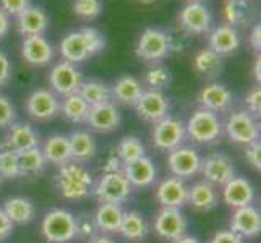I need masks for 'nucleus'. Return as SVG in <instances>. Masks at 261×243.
<instances>
[{
    "mask_svg": "<svg viewBox=\"0 0 261 243\" xmlns=\"http://www.w3.org/2000/svg\"><path fill=\"white\" fill-rule=\"evenodd\" d=\"M106 46L104 36L96 28H82L78 31L68 33L64 39L60 41V56L65 62L70 64H78L96 53L102 52Z\"/></svg>",
    "mask_w": 261,
    "mask_h": 243,
    "instance_id": "1",
    "label": "nucleus"
},
{
    "mask_svg": "<svg viewBox=\"0 0 261 243\" xmlns=\"http://www.w3.org/2000/svg\"><path fill=\"white\" fill-rule=\"evenodd\" d=\"M56 186L62 198L68 201H80L93 193L94 180L88 169L71 160L59 167Z\"/></svg>",
    "mask_w": 261,
    "mask_h": 243,
    "instance_id": "2",
    "label": "nucleus"
},
{
    "mask_svg": "<svg viewBox=\"0 0 261 243\" xmlns=\"http://www.w3.org/2000/svg\"><path fill=\"white\" fill-rule=\"evenodd\" d=\"M41 233L49 243H70L76 238V218L67 209H52L42 218Z\"/></svg>",
    "mask_w": 261,
    "mask_h": 243,
    "instance_id": "3",
    "label": "nucleus"
},
{
    "mask_svg": "<svg viewBox=\"0 0 261 243\" xmlns=\"http://www.w3.org/2000/svg\"><path fill=\"white\" fill-rule=\"evenodd\" d=\"M185 133L198 145H211L222 137V122L218 114L206 109H198L187 120Z\"/></svg>",
    "mask_w": 261,
    "mask_h": 243,
    "instance_id": "4",
    "label": "nucleus"
},
{
    "mask_svg": "<svg viewBox=\"0 0 261 243\" xmlns=\"http://www.w3.org/2000/svg\"><path fill=\"white\" fill-rule=\"evenodd\" d=\"M93 193L99 203L123 204L132 196L133 186L125 177L123 170H120V172L102 174V177L93 186Z\"/></svg>",
    "mask_w": 261,
    "mask_h": 243,
    "instance_id": "5",
    "label": "nucleus"
},
{
    "mask_svg": "<svg viewBox=\"0 0 261 243\" xmlns=\"http://www.w3.org/2000/svg\"><path fill=\"white\" fill-rule=\"evenodd\" d=\"M185 138H187L185 123L172 115H167L159 122H156L151 131L152 146L164 152H170L180 146H184Z\"/></svg>",
    "mask_w": 261,
    "mask_h": 243,
    "instance_id": "6",
    "label": "nucleus"
},
{
    "mask_svg": "<svg viewBox=\"0 0 261 243\" xmlns=\"http://www.w3.org/2000/svg\"><path fill=\"white\" fill-rule=\"evenodd\" d=\"M172 38L159 28H146L138 38L135 53L146 62H159L172 50Z\"/></svg>",
    "mask_w": 261,
    "mask_h": 243,
    "instance_id": "7",
    "label": "nucleus"
},
{
    "mask_svg": "<svg viewBox=\"0 0 261 243\" xmlns=\"http://www.w3.org/2000/svg\"><path fill=\"white\" fill-rule=\"evenodd\" d=\"M222 133L236 145H250L259 140V127L255 117L247 111H236L229 114L226 122L222 123Z\"/></svg>",
    "mask_w": 261,
    "mask_h": 243,
    "instance_id": "8",
    "label": "nucleus"
},
{
    "mask_svg": "<svg viewBox=\"0 0 261 243\" xmlns=\"http://www.w3.org/2000/svg\"><path fill=\"white\" fill-rule=\"evenodd\" d=\"M188 221L185 214L180 209L174 208H161L152 221V230L154 233L166 241H175L187 235Z\"/></svg>",
    "mask_w": 261,
    "mask_h": 243,
    "instance_id": "9",
    "label": "nucleus"
},
{
    "mask_svg": "<svg viewBox=\"0 0 261 243\" xmlns=\"http://www.w3.org/2000/svg\"><path fill=\"white\" fill-rule=\"evenodd\" d=\"M200 172L204 177V182L213 186H224L229 180L236 177V167L232 159L224 152H213V154L201 159Z\"/></svg>",
    "mask_w": 261,
    "mask_h": 243,
    "instance_id": "10",
    "label": "nucleus"
},
{
    "mask_svg": "<svg viewBox=\"0 0 261 243\" xmlns=\"http://www.w3.org/2000/svg\"><path fill=\"white\" fill-rule=\"evenodd\" d=\"M49 83L54 93L67 97L70 94L78 93L80 86L83 83V78L73 64L62 60L52 67L49 75Z\"/></svg>",
    "mask_w": 261,
    "mask_h": 243,
    "instance_id": "11",
    "label": "nucleus"
},
{
    "mask_svg": "<svg viewBox=\"0 0 261 243\" xmlns=\"http://www.w3.org/2000/svg\"><path fill=\"white\" fill-rule=\"evenodd\" d=\"M26 114L38 122H47L60 114V101L50 89H36L26 99Z\"/></svg>",
    "mask_w": 261,
    "mask_h": 243,
    "instance_id": "12",
    "label": "nucleus"
},
{
    "mask_svg": "<svg viewBox=\"0 0 261 243\" xmlns=\"http://www.w3.org/2000/svg\"><path fill=\"white\" fill-rule=\"evenodd\" d=\"M167 166L174 177H178L182 180L192 178L200 172L201 156L198 154V151L193 148L180 146V148L169 152Z\"/></svg>",
    "mask_w": 261,
    "mask_h": 243,
    "instance_id": "13",
    "label": "nucleus"
},
{
    "mask_svg": "<svg viewBox=\"0 0 261 243\" xmlns=\"http://www.w3.org/2000/svg\"><path fill=\"white\" fill-rule=\"evenodd\" d=\"M180 28L188 34L208 33L213 23L211 12L201 2H188L178 15Z\"/></svg>",
    "mask_w": 261,
    "mask_h": 243,
    "instance_id": "14",
    "label": "nucleus"
},
{
    "mask_svg": "<svg viewBox=\"0 0 261 243\" xmlns=\"http://www.w3.org/2000/svg\"><path fill=\"white\" fill-rule=\"evenodd\" d=\"M39 146V134L30 123L13 122L8 127V133L0 145V149H8L13 152H23L26 149L38 148Z\"/></svg>",
    "mask_w": 261,
    "mask_h": 243,
    "instance_id": "15",
    "label": "nucleus"
},
{
    "mask_svg": "<svg viewBox=\"0 0 261 243\" xmlns=\"http://www.w3.org/2000/svg\"><path fill=\"white\" fill-rule=\"evenodd\" d=\"M137 111L138 117L146 122H151L154 125L161 119L169 115V101L167 97L156 89H149V91H143L138 102L133 105Z\"/></svg>",
    "mask_w": 261,
    "mask_h": 243,
    "instance_id": "16",
    "label": "nucleus"
},
{
    "mask_svg": "<svg viewBox=\"0 0 261 243\" xmlns=\"http://www.w3.org/2000/svg\"><path fill=\"white\" fill-rule=\"evenodd\" d=\"M120 122L122 114L112 101L89 107V114L86 117L88 127L97 133H111L120 127Z\"/></svg>",
    "mask_w": 261,
    "mask_h": 243,
    "instance_id": "17",
    "label": "nucleus"
},
{
    "mask_svg": "<svg viewBox=\"0 0 261 243\" xmlns=\"http://www.w3.org/2000/svg\"><path fill=\"white\" fill-rule=\"evenodd\" d=\"M188 186L182 178L178 177H167L161 180L156 186V200L163 208H174L180 209L187 204Z\"/></svg>",
    "mask_w": 261,
    "mask_h": 243,
    "instance_id": "18",
    "label": "nucleus"
},
{
    "mask_svg": "<svg viewBox=\"0 0 261 243\" xmlns=\"http://www.w3.org/2000/svg\"><path fill=\"white\" fill-rule=\"evenodd\" d=\"M222 201L226 203L229 208H244V206H250L255 201V186L251 185L250 180L244 177H233L232 180L222 186Z\"/></svg>",
    "mask_w": 261,
    "mask_h": 243,
    "instance_id": "19",
    "label": "nucleus"
},
{
    "mask_svg": "<svg viewBox=\"0 0 261 243\" xmlns=\"http://www.w3.org/2000/svg\"><path fill=\"white\" fill-rule=\"evenodd\" d=\"M21 56L33 67H46L54 60L56 52L44 36H26L21 42Z\"/></svg>",
    "mask_w": 261,
    "mask_h": 243,
    "instance_id": "20",
    "label": "nucleus"
},
{
    "mask_svg": "<svg viewBox=\"0 0 261 243\" xmlns=\"http://www.w3.org/2000/svg\"><path fill=\"white\" fill-rule=\"evenodd\" d=\"M242 238H253L261 232V215L255 206L237 208L230 215V229Z\"/></svg>",
    "mask_w": 261,
    "mask_h": 243,
    "instance_id": "21",
    "label": "nucleus"
},
{
    "mask_svg": "<svg viewBox=\"0 0 261 243\" xmlns=\"http://www.w3.org/2000/svg\"><path fill=\"white\" fill-rule=\"evenodd\" d=\"M122 170L133 188H149L158 180L156 164L146 156L132 162V164L123 166Z\"/></svg>",
    "mask_w": 261,
    "mask_h": 243,
    "instance_id": "22",
    "label": "nucleus"
},
{
    "mask_svg": "<svg viewBox=\"0 0 261 243\" xmlns=\"http://www.w3.org/2000/svg\"><path fill=\"white\" fill-rule=\"evenodd\" d=\"M49 15L41 7H28L16 16V30L26 36H42L49 28Z\"/></svg>",
    "mask_w": 261,
    "mask_h": 243,
    "instance_id": "23",
    "label": "nucleus"
},
{
    "mask_svg": "<svg viewBox=\"0 0 261 243\" xmlns=\"http://www.w3.org/2000/svg\"><path fill=\"white\" fill-rule=\"evenodd\" d=\"M198 101L201 104V109H206L214 114L226 112L232 105V93L224 85L211 83L206 85L200 91Z\"/></svg>",
    "mask_w": 261,
    "mask_h": 243,
    "instance_id": "24",
    "label": "nucleus"
},
{
    "mask_svg": "<svg viewBox=\"0 0 261 243\" xmlns=\"http://www.w3.org/2000/svg\"><path fill=\"white\" fill-rule=\"evenodd\" d=\"M240 46V36L236 28L229 24H219L210 33V49L219 57L229 56Z\"/></svg>",
    "mask_w": 261,
    "mask_h": 243,
    "instance_id": "25",
    "label": "nucleus"
},
{
    "mask_svg": "<svg viewBox=\"0 0 261 243\" xmlns=\"http://www.w3.org/2000/svg\"><path fill=\"white\" fill-rule=\"evenodd\" d=\"M187 203L196 211H211L214 209L219 203V193L208 182H198L193 186H188V196Z\"/></svg>",
    "mask_w": 261,
    "mask_h": 243,
    "instance_id": "26",
    "label": "nucleus"
},
{
    "mask_svg": "<svg viewBox=\"0 0 261 243\" xmlns=\"http://www.w3.org/2000/svg\"><path fill=\"white\" fill-rule=\"evenodd\" d=\"M4 212L8 215V219L13 222V226H26L34 221L36 218V206L24 196H13L8 198L4 203Z\"/></svg>",
    "mask_w": 261,
    "mask_h": 243,
    "instance_id": "27",
    "label": "nucleus"
},
{
    "mask_svg": "<svg viewBox=\"0 0 261 243\" xmlns=\"http://www.w3.org/2000/svg\"><path fill=\"white\" fill-rule=\"evenodd\" d=\"M123 214L125 211L122 204L101 203L97 206L93 218L97 226V230H101L102 233H119Z\"/></svg>",
    "mask_w": 261,
    "mask_h": 243,
    "instance_id": "28",
    "label": "nucleus"
},
{
    "mask_svg": "<svg viewBox=\"0 0 261 243\" xmlns=\"http://www.w3.org/2000/svg\"><path fill=\"white\" fill-rule=\"evenodd\" d=\"M41 149L47 164L60 167L67 162H71L70 141L68 137H64V134H52L44 141V146Z\"/></svg>",
    "mask_w": 261,
    "mask_h": 243,
    "instance_id": "29",
    "label": "nucleus"
},
{
    "mask_svg": "<svg viewBox=\"0 0 261 243\" xmlns=\"http://www.w3.org/2000/svg\"><path fill=\"white\" fill-rule=\"evenodd\" d=\"M70 149H71V160L78 164L91 160L97 154V143L94 137L88 131H73L68 137Z\"/></svg>",
    "mask_w": 261,
    "mask_h": 243,
    "instance_id": "30",
    "label": "nucleus"
},
{
    "mask_svg": "<svg viewBox=\"0 0 261 243\" xmlns=\"http://www.w3.org/2000/svg\"><path fill=\"white\" fill-rule=\"evenodd\" d=\"M143 85L140 81L130 76V75H123L115 81L114 86L111 88V94L112 99H115L117 102L125 104V105H135L138 102V99L143 94Z\"/></svg>",
    "mask_w": 261,
    "mask_h": 243,
    "instance_id": "31",
    "label": "nucleus"
},
{
    "mask_svg": "<svg viewBox=\"0 0 261 243\" xmlns=\"http://www.w3.org/2000/svg\"><path fill=\"white\" fill-rule=\"evenodd\" d=\"M119 233L132 243H140L143 241L149 233V226L146 219L137 211H128L123 214V219L120 224Z\"/></svg>",
    "mask_w": 261,
    "mask_h": 243,
    "instance_id": "32",
    "label": "nucleus"
},
{
    "mask_svg": "<svg viewBox=\"0 0 261 243\" xmlns=\"http://www.w3.org/2000/svg\"><path fill=\"white\" fill-rule=\"evenodd\" d=\"M78 94L85 99V102L89 107H94V105L112 101L111 88L106 83H102V81H97V79L83 81L82 86H80V89H78Z\"/></svg>",
    "mask_w": 261,
    "mask_h": 243,
    "instance_id": "33",
    "label": "nucleus"
},
{
    "mask_svg": "<svg viewBox=\"0 0 261 243\" xmlns=\"http://www.w3.org/2000/svg\"><path fill=\"white\" fill-rule=\"evenodd\" d=\"M18 162H20V172L21 177H36L44 172L47 166V160L42 154V149L31 148L23 152H18Z\"/></svg>",
    "mask_w": 261,
    "mask_h": 243,
    "instance_id": "34",
    "label": "nucleus"
},
{
    "mask_svg": "<svg viewBox=\"0 0 261 243\" xmlns=\"http://www.w3.org/2000/svg\"><path fill=\"white\" fill-rule=\"evenodd\" d=\"M60 114L70 122L82 123L86 122V117L89 114V105L85 102V99L82 96L75 93L64 97V101L60 102Z\"/></svg>",
    "mask_w": 261,
    "mask_h": 243,
    "instance_id": "35",
    "label": "nucleus"
},
{
    "mask_svg": "<svg viewBox=\"0 0 261 243\" xmlns=\"http://www.w3.org/2000/svg\"><path fill=\"white\" fill-rule=\"evenodd\" d=\"M115 154L122 160L123 166H127L141 157H145V145H143L138 137L128 134V137H123L119 141V145L115 148Z\"/></svg>",
    "mask_w": 261,
    "mask_h": 243,
    "instance_id": "36",
    "label": "nucleus"
},
{
    "mask_svg": "<svg viewBox=\"0 0 261 243\" xmlns=\"http://www.w3.org/2000/svg\"><path fill=\"white\" fill-rule=\"evenodd\" d=\"M221 67H222L221 57L211 49H203L200 52H196V56L193 59V68L204 76H214L221 70Z\"/></svg>",
    "mask_w": 261,
    "mask_h": 243,
    "instance_id": "37",
    "label": "nucleus"
},
{
    "mask_svg": "<svg viewBox=\"0 0 261 243\" xmlns=\"http://www.w3.org/2000/svg\"><path fill=\"white\" fill-rule=\"evenodd\" d=\"M224 16L232 28L247 24L250 20V7L245 0H227L224 5Z\"/></svg>",
    "mask_w": 261,
    "mask_h": 243,
    "instance_id": "38",
    "label": "nucleus"
},
{
    "mask_svg": "<svg viewBox=\"0 0 261 243\" xmlns=\"http://www.w3.org/2000/svg\"><path fill=\"white\" fill-rule=\"evenodd\" d=\"M0 175L4 180H15L21 177L18 154L8 149H0Z\"/></svg>",
    "mask_w": 261,
    "mask_h": 243,
    "instance_id": "39",
    "label": "nucleus"
},
{
    "mask_svg": "<svg viewBox=\"0 0 261 243\" xmlns=\"http://www.w3.org/2000/svg\"><path fill=\"white\" fill-rule=\"evenodd\" d=\"M170 79H172L170 71L166 67H161V65L149 68L146 71V75H145L146 85L151 89H156V91H161V89L167 88L170 85Z\"/></svg>",
    "mask_w": 261,
    "mask_h": 243,
    "instance_id": "40",
    "label": "nucleus"
},
{
    "mask_svg": "<svg viewBox=\"0 0 261 243\" xmlns=\"http://www.w3.org/2000/svg\"><path fill=\"white\" fill-rule=\"evenodd\" d=\"M73 12L85 20H94L102 13V2L101 0H75Z\"/></svg>",
    "mask_w": 261,
    "mask_h": 243,
    "instance_id": "41",
    "label": "nucleus"
},
{
    "mask_svg": "<svg viewBox=\"0 0 261 243\" xmlns=\"http://www.w3.org/2000/svg\"><path fill=\"white\" fill-rule=\"evenodd\" d=\"M97 232L99 230H97V226H96L93 215L83 214V215H80V218H76V237L89 240L94 235H97Z\"/></svg>",
    "mask_w": 261,
    "mask_h": 243,
    "instance_id": "42",
    "label": "nucleus"
},
{
    "mask_svg": "<svg viewBox=\"0 0 261 243\" xmlns=\"http://www.w3.org/2000/svg\"><path fill=\"white\" fill-rule=\"evenodd\" d=\"M16 111L7 97L0 96V128H7L15 122Z\"/></svg>",
    "mask_w": 261,
    "mask_h": 243,
    "instance_id": "43",
    "label": "nucleus"
},
{
    "mask_svg": "<svg viewBox=\"0 0 261 243\" xmlns=\"http://www.w3.org/2000/svg\"><path fill=\"white\" fill-rule=\"evenodd\" d=\"M245 105L247 112L251 115H258L261 112V89L258 86L251 88L245 96Z\"/></svg>",
    "mask_w": 261,
    "mask_h": 243,
    "instance_id": "44",
    "label": "nucleus"
},
{
    "mask_svg": "<svg viewBox=\"0 0 261 243\" xmlns=\"http://www.w3.org/2000/svg\"><path fill=\"white\" fill-rule=\"evenodd\" d=\"M245 159L248 162V166H251L255 170L261 169V145L259 140L250 143L245 146Z\"/></svg>",
    "mask_w": 261,
    "mask_h": 243,
    "instance_id": "45",
    "label": "nucleus"
},
{
    "mask_svg": "<svg viewBox=\"0 0 261 243\" xmlns=\"http://www.w3.org/2000/svg\"><path fill=\"white\" fill-rule=\"evenodd\" d=\"M0 5L8 16H18L30 7V0H0Z\"/></svg>",
    "mask_w": 261,
    "mask_h": 243,
    "instance_id": "46",
    "label": "nucleus"
},
{
    "mask_svg": "<svg viewBox=\"0 0 261 243\" xmlns=\"http://www.w3.org/2000/svg\"><path fill=\"white\" fill-rule=\"evenodd\" d=\"M245 238H242L237 233H233L232 230H219L216 232L211 237L210 243H245Z\"/></svg>",
    "mask_w": 261,
    "mask_h": 243,
    "instance_id": "47",
    "label": "nucleus"
},
{
    "mask_svg": "<svg viewBox=\"0 0 261 243\" xmlns=\"http://www.w3.org/2000/svg\"><path fill=\"white\" fill-rule=\"evenodd\" d=\"M12 78V64L5 53L0 50V88L5 86Z\"/></svg>",
    "mask_w": 261,
    "mask_h": 243,
    "instance_id": "48",
    "label": "nucleus"
},
{
    "mask_svg": "<svg viewBox=\"0 0 261 243\" xmlns=\"http://www.w3.org/2000/svg\"><path fill=\"white\" fill-rule=\"evenodd\" d=\"M13 229H15L13 222L8 219V215L4 212V209H0V241L10 237Z\"/></svg>",
    "mask_w": 261,
    "mask_h": 243,
    "instance_id": "49",
    "label": "nucleus"
},
{
    "mask_svg": "<svg viewBox=\"0 0 261 243\" xmlns=\"http://www.w3.org/2000/svg\"><path fill=\"white\" fill-rule=\"evenodd\" d=\"M123 169L122 160L117 157V154H112L109 159L106 160V166H104V174H109V172H120Z\"/></svg>",
    "mask_w": 261,
    "mask_h": 243,
    "instance_id": "50",
    "label": "nucleus"
},
{
    "mask_svg": "<svg viewBox=\"0 0 261 243\" xmlns=\"http://www.w3.org/2000/svg\"><path fill=\"white\" fill-rule=\"evenodd\" d=\"M250 44H251V47H253V50H256V52L261 49V26H259V23L255 24L253 28H251Z\"/></svg>",
    "mask_w": 261,
    "mask_h": 243,
    "instance_id": "51",
    "label": "nucleus"
},
{
    "mask_svg": "<svg viewBox=\"0 0 261 243\" xmlns=\"http://www.w3.org/2000/svg\"><path fill=\"white\" fill-rule=\"evenodd\" d=\"M8 30H10V16L0 8V39L5 38Z\"/></svg>",
    "mask_w": 261,
    "mask_h": 243,
    "instance_id": "52",
    "label": "nucleus"
},
{
    "mask_svg": "<svg viewBox=\"0 0 261 243\" xmlns=\"http://www.w3.org/2000/svg\"><path fill=\"white\" fill-rule=\"evenodd\" d=\"M88 243H115V241L106 235H94L93 238L88 240Z\"/></svg>",
    "mask_w": 261,
    "mask_h": 243,
    "instance_id": "53",
    "label": "nucleus"
},
{
    "mask_svg": "<svg viewBox=\"0 0 261 243\" xmlns=\"http://www.w3.org/2000/svg\"><path fill=\"white\" fill-rule=\"evenodd\" d=\"M253 75H255V79L259 83V79H261V59H259V57L255 60V65H253Z\"/></svg>",
    "mask_w": 261,
    "mask_h": 243,
    "instance_id": "54",
    "label": "nucleus"
},
{
    "mask_svg": "<svg viewBox=\"0 0 261 243\" xmlns=\"http://www.w3.org/2000/svg\"><path fill=\"white\" fill-rule=\"evenodd\" d=\"M172 243H201L200 240H198L196 237H192V235H184L182 238H178Z\"/></svg>",
    "mask_w": 261,
    "mask_h": 243,
    "instance_id": "55",
    "label": "nucleus"
},
{
    "mask_svg": "<svg viewBox=\"0 0 261 243\" xmlns=\"http://www.w3.org/2000/svg\"><path fill=\"white\" fill-rule=\"evenodd\" d=\"M4 182H5V180H4V177H2V175H0V185H2Z\"/></svg>",
    "mask_w": 261,
    "mask_h": 243,
    "instance_id": "56",
    "label": "nucleus"
},
{
    "mask_svg": "<svg viewBox=\"0 0 261 243\" xmlns=\"http://www.w3.org/2000/svg\"><path fill=\"white\" fill-rule=\"evenodd\" d=\"M141 2H154V0H141Z\"/></svg>",
    "mask_w": 261,
    "mask_h": 243,
    "instance_id": "57",
    "label": "nucleus"
},
{
    "mask_svg": "<svg viewBox=\"0 0 261 243\" xmlns=\"http://www.w3.org/2000/svg\"><path fill=\"white\" fill-rule=\"evenodd\" d=\"M190 2H200V0H190Z\"/></svg>",
    "mask_w": 261,
    "mask_h": 243,
    "instance_id": "58",
    "label": "nucleus"
}]
</instances>
